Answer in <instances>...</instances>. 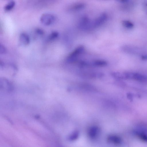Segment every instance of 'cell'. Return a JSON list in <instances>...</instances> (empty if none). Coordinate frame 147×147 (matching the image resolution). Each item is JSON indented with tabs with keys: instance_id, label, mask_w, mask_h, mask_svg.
<instances>
[{
	"instance_id": "7c38bea8",
	"label": "cell",
	"mask_w": 147,
	"mask_h": 147,
	"mask_svg": "<svg viewBox=\"0 0 147 147\" xmlns=\"http://www.w3.org/2000/svg\"><path fill=\"white\" fill-rule=\"evenodd\" d=\"M15 2L14 1H11L8 2L4 7L5 10L8 11L11 10L15 7Z\"/></svg>"
},
{
	"instance_id": "4fadbf2b",
	"label": "cell",
	"mask_w": 147,
	"mask_h": 147,
	"mask_svg": "<svg viewBox=\"0 0 147 147\" xmlns=\"http://www.w3.org/2000/svg\"><path fill=\"white\" fill-rule=\"evenodd\" d=\"M122 24L123 26L127 29H132L134 26L132 22L129 21H123Z\"/></svg>"
},
{
	"instance_id": "8992f818",
	"label": "cell",
	"mask_w": 147,
	"mask_h": 147,
	"mask_svg": "<svg viewBox=\"0 0 147 147\" xmlns=\"http://www.w3.org/2000/svg\"><path fill=\"white\" fill-rule=\"evenodd\" d=\"M19 41L20 44L24 46H26L30 43V39L27 34L22 33L19 36Z\"/></svg>"
},
{
	"instance_id": "e0dca14e",
	"label": "cell",
	"mask_w": 147,
	"mask_h": 147,
	"mask_svg": "<svg viewBox=\"0 0 147 147\" xmlns=\"http://www.w3.org/2000/svg\"><path fill=\"white\" fill-rule=\"evenodd\" d=\"M141 58L144 60H147V55H142L141 56Z\"/></svg>"
},
{
	"instance_id": "9a60e30c",
	"label": "cell",
	"mask_w": 147,
	"mask_h": 147,
	"mask_svg": "<svg viewBox=\"0 0 147 147\" xmlns=\"http://www.w3.org/2000/svg\"><path fill=\"white\" fill-rule=\"evenodd\" d=\"M35 33L39 35H43L44 34V32L43 30L40 28H36L35 31Z\"/></svg>"
},
{
	"instance_id": "2e32d148",
	"label": "cell",
	"mask_w": 147,
	"mask_h": 147,
	"mask_svg": "<svg viewBox=\"0 0 147 147\" xmlns=\"http://www.w3.org/2000/svg\"><path fill=\"white\" fill-rule=\"evenodd\" d=\"M6 52V49H5V47L2 44H1L0 46V53L2 54H4Z\"/></svg>"
},
{
	"instance_id": "5b68a950",
	"label": "cell",
	"mask_w": 147,
	"mask_h": 147,
	"mask_svg": "<svg viewBox=\"0 0 147 147\" xmlns=\"http://www.w3.org/2000/svg\"><path fill=\"white\" fill-rule=\"evenodd\" d=\"M130 79L142 82H147V76L138 73L131 72Z\"/></svg>"
},
{
	"instance_id": "8fae6325",
	"label": "cell",
	"mask_w": 147,
	"mask_h": 147,
	"mask_svg": "<svg viewBox=\"0 0 147 147\" xmlns=\"http://www.w3.org/2000/svg\"><path fill=\"white\" fill-rule=\"evenodd\" d=\"M85 5L84 3H82L76 4L72 5L70 9L72 10H80L83 9L85 6Z\"/></svg>"
},
{
	"instance_id": "5bb4252c",
	"label": "cell",
	"mask_w": 147,
	"mask_h": 147,
	"mask_svg": "<svg viewBox=\"0 0 147 147\" xmlns=\"http://www.w3.org/2000/svg\"><path fill=\"white\" fill-rule=\"evenodd\" d=\"M59 35L58 32L57 31H53L48 36V39L50 41H53L57 39Z\"/></svg>"
},
{
	"instance_id": "7a4b0ae2",
	"label": "cell",
	"mask_w": 147,
	"mask_h": 147,
	"mask_svg": "<svg viewBox=\"0 0 147 147\" xmlns=\"http://www.w3.org/2000/svg\"><path fill=\"white\" fill-rule=\"evenodd\" d=\"M55 20L56 18L54 15L50 13L43 14L40 18L41 23L46 26H49L54 23Z\"/></svg>"
},
{
	"instance_id": "ac0fdd59",
	"label": "cell",
	"mask_w": 147,
	"mask_h": 147,
	"mask_svg": "<svg viewBox=\"0 0 147 147\" xmlns=\"http://www.w3.org/2000/svg\"><path fill=\"white\" fill-rule=\"evenodd\" d=\"M146 6L147 7V3H146Z\"/></svg>"
},
{
	"instance_id": "52a82bcc",
	"label": "cell",
	"mask_w": 147,
	"mask_h": 147,
	"mask_svg": "<svg viewBox=\"0 0 147 147\" xmlns=\"http://www.w3.org/2000/svg\"><path fill=\"white\" fill-rule=\"evenodd\" d=\"M122 50L124 52L129 53L136 54L139 52V50L138 48L130 46H125L123 47Z\"/></svg>"
},
{
	"instance_id": "3957f363",
	"label": "cell",
	"mask_w": 147,
	"mask_h": 147,
	"mask_svg": "<svg viewBox=\"0 0 147 147\" xmlns=\"http://www.w3.org/2000/svg\"><path fill=\"white\" fill-rule=\"evenodd\" d=\"M79 27L81 29L87 30L92 28V22L87 17H84L79 23Z\"/></svg>"
},
{
	"instance_id": "30bf717a",
	"label": "cell",
	"mask_w": 147,
	"mask_h": 147,
	"mask_svg": "<svg viewBox=\"0 0 147 147\" xmlns=\"http://www.w3.org/2000/svg\"><path fill=\"white\" fill-rule=\"evenodd\" d=\"M82 88L90 91H95L96 90L95 88L91 85L86 83L82 84L80 85Z\"/></svg>"
},
{
	"instance_id": "ba28073f",
	"label": "cell",
	"mask_w": 147,
	"mask_h": 147,
	"mask_svg": "<svg viewBox=\"0 0 147 147\" xmlns=\"http://www.w3.org/2000/svg\"><path fill=\"white\" fill-rule=\"evenodd\" d=\"M93 66L96 67H102L105 66L107 65L106 61L103 60H97L92 62Z\"/></svg>"
},
{
	"instance_id": "277c9868",
	"label": "cell",
	"mask_w": 147,
	"mask_h": 147,
	"mask_svg": "<svg viewBox=\"0 0 147 147\" xmlns=\"http://www.w3.org/2000/svg\"><path fill=\"white\" fill-rule=\"evenodd\" d=\"M107 19V15L105 13L101 14L98 18L92 22V27L95 28L100 26L105 22Z\"/></svg>"
},
{
	"instance_id": "9c48e42d",
	"label": "cell",
	"mask_w": 147,
	"mask_h": 147,
	"mask_svg": "<svg viewBox=\"0 0 147 147\" xmlns=\"http://www.w3.org/2000/svg\"><path fill=\"white\" fill-rule=\"evenodd\" d=\"M134 133L140 139L147 142V134L145 133L140 131H136Z\"/></svg>"
},
{
	"instance_id": "6da1fadb",
	"label": "cell",
	"mask_w": 147,
	"mask_h": 147,
	"mask_svg": "<svg viewBox=\"0 0 147 147\" xmlns=\"http://www.w3.org/2000/svg\"><path fill=\"white\" fill-rule=\"evenodd\" d=\"M84 51V47L80 46L77 47L68 56L67 61L68 63H71L76 60L79 55L82 54Z\"/></svg>"
}]
</instances>
